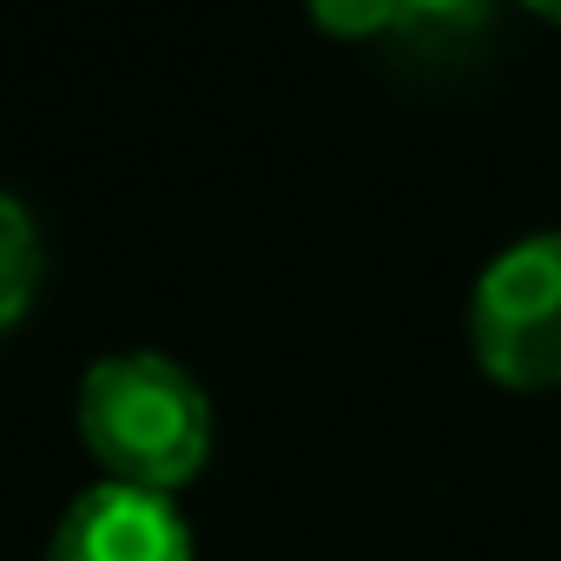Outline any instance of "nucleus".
<instances>
[{"label": "nucleus", "instance_id": "nucleus-1", "mask_svg": "<svg viewBox=\"0 0 561 561\" xmlns=\"http://www.w3.org/2000/svg\"><path fill=\"white\" fill-rule=\"evenodd\" d=\"M80 443L113 482L172 495L211 456V397L165 351H113L80 377Z\"/></svg>", "mask_w": 561, "mask_h": 561}, {"label": "nucleus", "instance_id": "nucleus-2", "mask_svg": "<svg viewBox=\"0 0 561 561\" xmlns=\"http://www.w3.org/2000/svg\"><path fill=\"white\" fill-rule=\"evenodd\" d=\"M469 351L502 390H561V231H528L482 264Z\"/></svg>", "mask_w": 561, "mask_h": 561}, {"label": "nucleus", "instance_id": "nucleus-3", "mask_svg": "<svg viewBox=\"0 0 561 561\" xmlns=\"http://www.w3.org/2000/svg\"><path fill=\"white\" fill-rule=\"evenodd\" d=\"M47 561H192V528L159 489L93 482L54 522Z\"/></svg>", "mask_w": 561, "mask_h": 561}, {"label": "nucleus", "instance_id": "nucleus-4", "mask_svg": "<svg viewBox=\"0 0 561 561\" xmlns=\"http://www.w3.org/2000/svg\"><path fill=\"white\" fill-rule=\"evenodd\" d=\"M41 291V231H34V211L0 192V331H14L27 318Z\"/></svg>", "mask_w": 561, "mask_h": 561}, {"label": "nucleus", "instance_id": "nucleus-5", "mask_svg": "<svg viewBox=\"0 0 561 561\" xmlns=\"http://www.w3.org/2000/svg\"><path fill=\"white\" fill-rule=\"evenodd\" d=\"M541 14H548V21H561V8H541Z\"/></svg>", "mask_w": 561, "mask_h": 561}]
</instances>
